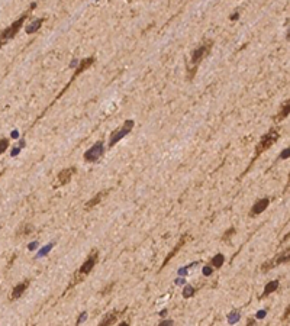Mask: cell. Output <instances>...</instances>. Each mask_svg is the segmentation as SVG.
Returning a JSON list of instances; mask_svg holds the SVG:
<instances>
[{
    "label": "cell",
    "mask_w": 290,
    "mask_h": 326,
    "mask_svg": "<svg viewBox=\"0 0 290 326\" xmlns=\"http://www.w3.org/2000/svg\"><path fill=\"white\" fill-rule=\"evenodd\" d=\"M289 109H290V106H289V100H287V102H286V103H284V105L282 106V110H280V112L277 113V117H276V120H277V122L283 120V119H284V117H286V116L289 114Z\"/></svg>",
    "instance_id": "obj_17"
},
{
    "label": "cell",
    "mask_w": 290,
    "mask_h": 326,
    "mask_svg": "<svg viewBox=\"0 0 290 326\" xmlns=\"http://www.w3.org/2000/svg\"><path fill=\"white\" fill-rule=\"evenodd\" d=\"M86 316H87V313H83V315H81V316H80V319H78V320H77V323H81V320H83L84 318H86Z\"/></svg>",
    "instance_id": "obj_29"
},
{
    "label": "cell",
    "mask_w": 290,
    "mask_h": 326,
    "mask_svg": "<svg viewBox=\"0 0 290 326\" xmlns=\"http://www.w3.org/2000/svg\"><path fill=\"white\" fill-rule=\"evenodd\" d=\"M268 204H270V199L268 197H264V199H260L257 203L252 204V207H251V210H249V216L251 218H254V216H257L260 213H263L268 207Z\"/></svg>",
    "instance_id": "obj_10"
},
{
    "label": "cell",
    "mask_w": 290,
    "mask_h": 326,
    "mask_svg": "<svg viewBox=\"0 0 290 326\" xmlns=\"http://www.w3.org/2000/svg\"><path fill=\"white\" fill-rule=\"evenodd\" d=\"M279 280H274V281H270L268 284L264 287V291H263V294L260 296V299H264V297H267L268 294H271V293H274L277 288H279Z\"/></svg>",
    "instance_id": "obj_15"
},
{
    "label": "cell",
    "mask_w": 290,
    "mask_h": 326,
    "mask_svg": "<svg viewBox=\"0 0 290 326\" xmlns=\"http://www.w3.org/2000/svg\"><path fill=\"white\" fill-rule=\"evenodd\" d=\"M102 155H103V142L100 141L97 144H94L89 151H86L83 158H84V161H87V163H96Z\"/></svg>",
    "instance_id": "obj_8"
},
{
    "label": "cell",
    "mask_w": 290,
    "mask_h": 326,
    "mask_svg": "<svg viewBox=\"0 0 290 326\" xmlns=\"http://www.w3.org/2000/svg\"><path fill=\"white\" fill-rule=\"evenodd\" d=\"M29 284H31V281H29V280H25L23 283H19L17 285H15V287H13V290H12V293H10V296H9V300H10V302H13V300L19 299L22 294L25 293V290L29 287Z\"/></svg>",
    "instance_id": "obj_11"
},
{
    "label": "cell",
    "mask_w": 290,
    "mask_h": 326,
    "mask_svg": "<svg viewBox=\"0 0 290 326\" xmlns=\"http://www.w3.org/2000/svg\"><path fill=\"white\" fill-rule=\"evenodd\" d=\"M287 261H289V249H286L284 252L276 255L274 260H270V261H267V262H264V264L261 265V271H263V273H267V271L276 268L277 265L284 264V262H287Z\"/></svg>",
    "instance_id": "obj_6"
},
{
    "label": "cell",
    "mask_w": 290,
    "mask_h": 326,
    "mask_svg": "<svg viewBox=\"0 0 290 326\" xmlns=\"http://www.w3.org/2000/svg\"><path fill=\"white\" fill-rule=\"evenodd\" d=\"M42 23H44V19H35L32 23H29L28 26H26V29H25L26 33H28V35H31V33H35V32H36V31H38V29H39V28L42 26Z\"/></svg>",
    "instance_id": "obj_16"
},
{
    "label": "cell",
    "mask_w": 290,
    "mask_h": 326,
    "mask_svg": "<svg viewBox=\"0 0 290 326\" xmlns=\"http://www.w3.org/2000/svg\"><path fill=\"white\" fill-rule=\"evenodd\" d=\"M277 139H279V132L276 129H271L270 132H267L264 136L261 138V141L257 144V147H255V154H254V158H252V163H254L263 152H265L271 145H274V144L277 142Z\"/></svg>",
    "instance_id": "obj_2"
},
{
    "label": "cell",
    "mask_w": 290,
    "mask_h": 326,
    "mask_svg": "<svg viewBox=\"0 0 290 326\" xmlns=\"http://www.w3.org/2000/svg\"><path fill=\"white\" fill-rule=\"evenodd\" d=\"M124 315V312H119V310H113V312H109L105 318L100 320V326H108V325H113L116 323L119 318Z\"/></svg>",
    "instance_id": "obj_12"
},
{
    "label": "cell",
    "mask_w": 290,
    "mask_h": 326,
    "mask_svg": "<svg viewBox=\"0 0 290 326\" xmlns=\"http://www.w3.org/2000/svg\"><path fill=\"white\" fill-rule=\"evenodd\" d=\"M284 151H286V152H283V154L280 155V158H287V157H289V149H284Z\"/></svg>",
    "instance_id": "obj_27"
},
{
    "label": "cell",
    "mask_w": 290,
    "mask_h": 326,
    "mask_svg": "<svg viewBox=\"0 0 290 326\" xmlns=\"http://www.w3.org/2000/svg\"><path fill=\"white\" fill-rule=\"evenodd\" d=\"M265 316V312L264 310H261V312H258L257 313V318H264Z\"/></svg>",
    "instance_id": "obj_28"
},
{
    "label": "cell",
    "mask_w": 290,
    "mask_h": 326,
    "mask_svg": "<svg viewBox=\"0 0 290 326\" xmlns=\"http://www.w3.org/2000/svg\"><path fill=\"white\" fill-rule=\"evenodd\" d=\"M32 230H33V226H32V225H28V223H26V225H23L22 228L17 230L16 236L20 238V236H25V235H29V233H32Z\"/></svg>",
    "instance_id": "obj_18"
},
{
    "label": "cell",
    "mask_w": 290,
    "mask_h": 326,
    "mask_svg": "<svg viewBox=\"0 0 290 326\" xmlns=\"http://www.w3.org/2000/svg\"><path fill=\"white\" fill-rule=\"evenodd\" d=\"M224 261H225V257L222 255V254L215 255V258L212 260V265H213V268H221L222 264H224Z\"/></svg>",
    "instance_id": "obj_19"
},
{
    "label": "cell",
    "mask_w": 290,
    "mask_h": 326,
    "mask_svg": "<svg viewBox=\"0 0 290 326\" xmlns=\"http://www.w3.org/2000/svg\"><path fill=\"white\" fill-rule=\"evenodd\" d=\"M109 193V190H103V191H100V193H97L96 196H93V199H90L87 203H86V210H90V209H93L94 206H97V204L103 200V197L108 194Z\"/></svg>",
    "instance_id": "obj_13"
},
{
    "label": "cell",
    "mask_w": 290,
    "mask_h": 326,
    "mask_svg": "<svg viewBox=\"0 0 290 326\" xmlns=\"http://www.w3.org/2000/svg\"><path fill=\"white\" fill-rule=\"evenodd\" d=\"M94 61H96V58H94V57H90V58H86V59H83V61H81V64L78 65V68H77V71L74 73V75H73V78H71V80H74L78 74H81L83 71H86L87 68H90L91 65L94 64Z\"/></svg>",
    "instance_id": "obj_14"
},
{
    "label": "cell",
    "mask_w": 290,
    "mask_h": 326,
    "mask_svg": "<svg viewBox=\"0 0 290 326\" xmlns=\"http://www.w3.org/2000/svg\"><path fill=\"white\" fill-rule=\"evenodd\" d=\"M212 45H213L212 39H207V41H203L197 48L193 51L191 59H190L191 67H193V74L196 73V68H197V65L200 64V61L205 59V58L209 55V52H210V49H212Z\"/></svg>",
    "instance_id": "obj_3"
},
{
    "label": "cell",
    "mask_w": 290,
    "mask_h": 326,
    "mask_svg": "<svg viewBox=\"0 0 290 326\" xmlns=\"http://www.w3.org/2000/svg\"><path fill=\"white\" fill-rule=\"evenodd\" d=\"M254 322H255V320H254V319H251V320H248V325H254Z\"/></svg>",
    "instance_id": "obj_30"
},
{
    "label": "cell",
    "mask_w": 290,
    "mask_h": 326,
    "mask_svg": "<svg viewBox=\"0 0 290 326\" xmlns=\"http://www.w3.org/2000/svg\"><path fill=\"white\" fill-rule=\"evenodd\" d=\"M194 294V287H191V285H186V288H184V291H183V296L186 297V299H189Z\"/></svg>",
    "instance_id": "obj_21"
},
{
    "label": "cell",
    "mask_w": 290,
    "mask_h": 326,
    "mask_svg": "<svg viewBox=\"0 0 290 326\" xmlns=\"http://www.w3.org/2000/svg\"><path fill=\"white\" fill-rule=\"evenodd\" d=\"M97 260H99V251H97V249H91L90 254L87 255V260H86L83 264H81V267L77 270V273L74 274L73 281H71V283H70V285H68V290H70L71 287H74L75 284L81 283L84 278L90 274L91 270L94 268V265L97 264Z\"/></svg>",
    "instance_id": "obj_1"
},
{
    "label": "cell",
    "mask_w": 290,
    "mask_h": 326,
    "mask_svg": "<svg viewBox=\"0 0 290 326\" xmlns=\"http://www.w3.org/2000/svg\"><path fill=\"white\" fill-rule=\"evenodd\" d=\"M289 312H290V307H287L286 312H284V315H283V318H282V322H287V320H289Z\"/></svg>",
    "instance_id": "obj_23"
},
{
    "label": "cell",
    "mask_w": 290,
    "mask_h": 326,
    "mask_svg": "<svg viewBox=\"0 0 290 326\" xmlns=\"http://www.w3.org/2000/svg\"><path fill=\"white\" fill-rule=\"evenodd\" d=\"M112 287H113V284L108 285V287H106V288H105V290H103V291H102V294H108L109 291H110V290H112Z\"/></svg>",
    "instance_id": "obj_26"
},
{
    "label": "cell",
    "mask_w": 290,
    "mask_h": 326,
    "mask_svg": "<svg viewBox=\"0 0 290 326\" xmlns=\"http://www.w3.org/2000/svg\"><path fill=\"white\" fill-rule=\"evenodd\" d=\"M133 120H131V119H128L126 122L121 126V128H118V129L115 130V132H112V135H110V139H109V147L112 148V147H115L116 144L121 141L122 138H125L131 130H132V128H133Z\"/></svg>",
    "instance_id": "obj_5"
},
{
    "label": "cell",
    "mask_w": 290,
    "mask_h": 326,
    "mask_svg": "<svg viewBox=\"0 0 290 326\" xmlns=\"http://www.w3.org/2000/svg\"><path fill=\"white\" fill-rule=\"evenodd\" d=\"M28 15H29V12L23 13L22 16L19 17L17 20H15V22L10 25L9 28H6L5 31L0 32V47H3L8 41H10L12 38H15V35H17V32L20 31V28H22V25H23V22L26 20Z\"/></svg>",
    "instance_id": "obj_4"
},
{
    "label": "cell",
    "mask_w": 290,
    "mask_h": 326,
    "mask_svg": "<svg viewBox=\"0 0 290 326\" xmlns=\"http://www.w3.org/2000/svg\"><path fill=\"white\" fill-rule=\"evenodd\" d=\"M212 267H205V268H203V274H205V276H210V274H212Z\"/></svg>",
    "instance_id": "obj_24"
},
{
    "label": "cell",
    "mask_w": 290,
    "mask_h": 326,
    "mask_svg": "<svg viewBox=\"0 0 290 326\" xmlns=\"http://www.w3.org/2000/svg\"><path fill=\"white\" fill-rule=\"evenodd\" d=\"M235 235V228H229L226 232L224 233V236H222V241H226V242H229V239H231V236H234Z\"/></svg>",
    "instance_id": "obj_20"
},
{
    "label": "cell",
    "mask_w": 290,
    "mask_h": 326,
    "mask_svg": "<svg viewBox=\"0 0 290 326\" xmlns=\"http://www.w3.org/2000/svg\"><path fill=\"white\" fill-rule=\"evenodd\" d=\"M191 239H193V236H191V235H189V233H183V236L180 238V241H179V242H177V245L173 248V251H171V252H168V255L166 257V260L163 261V264H161V270L164 268V267L167 265V262L173 260L174 257L177 255V252H179V251H180V249H182L183 246L187 244L189 241H191Z\"/></svg>",
    "instance_id": "obj_7"
},
{
    "label": "cell",
    "mask_w": 290,
    "mask_h": 326,
    "mask_svg": "<svg viewBox=\"0 0 290 326\" xmlns=\"http://www.w3.org/2000/svg\"><path fill=\"white\" fill-rule=\"evenodd\" d=\"M75 172H77L75 167H70V168H66V170L60 171L58 172V175H57V186H55V187L68 184V183L71 181V178H73V175H74Z\"/></svg>",
    "instance_id": "obj_9"
},
{
    "label": "cell",
    "mask_w": 290,
    "mask_h": 326,
    "mask_svg": "<svg viewBox=\"0 0 290 326\" xmlns=\"http://www.w3.org/2000/svg\"><path fill=\"white\" fill-rule=\"evenodd\" d=\"M8 148H9V139L2 138V139H0V155L3 154V152H5Z\"/></svg>",
    "instance_id": "obj_22"
},
{
    "label": "cell",
    "mask_w": 290,
    "mask_h": 326,
    "mask_svg": "<svg viewBox=\"0 0 290 326\" xmlns=\"http://www.w3.org/2000/svg\"><path fill=\"white\" fill-rule=\"evenodd\" d=\"M52 245H54V244H50V245H48V246H47V248H45V249H42L41 252H39V255H41V257H42L44 254H47V252H48V251H50V249H51V248H52Z\"/></svg>",
    "instance_id": "obj_25"
}]
</instances>
